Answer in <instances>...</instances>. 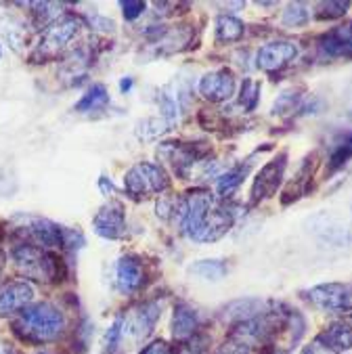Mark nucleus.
<instances>
[{"label": "nucleus", "instance_id": "obj_1", "mask_svg": "<svg viewBox=\"0 0 352 354\" xmlns=\"http://www.w3.org/2000/svg\"><path fill=\"white\" fill-rule=\"evenodd\" d=\"M65 327V319L59 308H55L48 302H40L34 306H28L19 313V319L15 321V331L28 339V342H50L61 335Z\"/></svg>", "mask_w": 352, "mask_h": 354}, {"label": "nucleus", "instance_id": "obj_2", "mask_svg": "<svg viewBox=\"0 0 352 354\" xmlns=\"http://www.w3.org/2000/svg\"><path fill=\"white\" fill-rule=\"evenodd\" d=\"M17 270L34 281H55L59 274V258L34 243H21L13 250Z\"/></svg>", "mask_w": 352, "mask_h": 354}, {"label": "nucleus", "instance_id": "obj_3", "mask_svg": "<svg viewBox=\"0 0 352 354\" xmlns=\"http://www.w3.org/2000/svg\"><path fill=\"white\" fill-rule=\"evenodd\" d=\"M214 207V195L207 189H193L189 191L183 199L176 201L174 207V218L180 225L183 233L189 239H195L197 231L201 229L205 216L210 214V209Z\"/></svg>", "mask_w": 352, "mask_h": 354}, {"label": "nucleus", "instance_id": "obj_4", "mask_svg": "<svg viewBox=\"0 0 352 354\" xmlns=\"http://www.w3.org/2000/svg\"><path fill=\"white\" fill-rule=\"evenodd\" d=\"M168 187H170L168 172L160 164H151V162L134 164L124 176V189L128 191V195H132L136 199L160 195Z\"/></svg>", "mask_w": 352, "mask_h": 354}, {"label": "nucleus", "instance_id": "obj_5", "mask_svg": "<svg viewBox=\"0 0 352 354\" xmlns=\"http://www.w3.org/2000/svg\"><path fill=\"white\" fill-rule=\"evenodd\" d=\"M78 28H80V21L74 15H63V17L53 19L42 32L40 42L36 44L32 53V61L42 63L46 59H55L67 46V42L78 34Z\"/></svg>", "mask_w": 352, "mask_h": 354}, {"label": "nucleus", "instance_id": "obj_6", "mask_svg": "<svg viewBox=\"0 0 352 354\" xmlns=\"http://www.w3.org/2000/svg\"><path fill=\"white\" fill-rule=\"evenodd\" d=\"M308 300L325 313H350L352 288L344 283H323L308 292Z\"/></svg>", "mask_w": 352, "mask_h": 354}, {"label": "nucleus", "instance_id": "obj_7", "mask_svg": "<svg viewBox=\"0 0 352 354\" xmlns=\"http://www.w3.org/2000/svg\"><path fill=\"white\" fill-rule=\"evenodd\" d=\"M286 166H288V153H279L275 160H270L268 164H264L260 168V172L254 178L252 185V201H262L268 199L270 195L277 193V189L284 183V174H286Z\"/></svg>", "mask_w": 352, "mask_h": 354}, {"label": "nucleus", "instance_id": "obj_8", "mask_svg": "<svg viewBox=\"0 0 352 354\" xmlns=\"http://www.w3.org/2000/svg\"><path fill=\"white\" fill-rule=\"evenodd\" d=\"M160 304L158 302H145L136 308H132L126 317H120L122 321V337L130 335L132 339H143L151 333L160 319Z\"/></svg>", "mask_w": 352, "mask_h": 354}, {"label": "nucleus", "instance_id": "obj_9", "mask_svg": "<svg viewBox=\"0 0 352 354\" xmlns=\"http://www.w3.org/2000/svg\"><path fill=\"white\" fill-rule=\"evenodd\" d=\"M298 57V46L288 40H279V42H268L264 44L258 55H256V65L266 74L281 72L284 67H288L292 61Z\"/></svg>", "mask_w": 352, "mask_h": 354}, {"label": "nucleus", "instance_id": "obj_10", "mask_svg": "<svg viewBox=\"0 0 352 354\" xmlns=\"http://www.w3.org/2000/svg\"><path fill=\"white\" fill-rule=\"evenodd\" d=\"M199 95L212 103L229 101L235 93V76L231 69L223 67L216 72H210L199 80Z\"/></svg>", "mask_w": 352, "mask_h": 354}, {"label": "nucleus", "instance_id": "obj_11", "mask_svg": "<svg viewBox=\"0 0 352 354\" xmlns=\"http://www.w3.org/2000/svg\"><path fill=\"white\" fill-rule=\"evenodd\" d=\"M93 229L103 239H122L126 235V221H124V207L118 201H111L103 205L95 218Z\"/></svg>", "mask_w": 352, "mask_h": 354}, {"label": "nucleus", "instance_id": "obj_12", "mask_svg": "<svg viewBox=\"0 0 352 354\" xmlns=\"http://www.w3.org/2000/svg\"><path fill=\"white\" fill-rule=\"evenodd\" d=\"M34 300V290L28 281H11L0 288V317L21 313Z\"/></svg>", "mask_w": 352, "mask_h": 354}, {"label": "nucleus", "instance_id": "obj_13", "mask_svg": "<svg viewBox=\"0 0 352 354\" xmlns=\"http://www.w3.org/2000/svg\"><path fill=\"white\" fill-rule=\"evenodd\" d=\"M205 149H199L195 145H185V143H162L158 147V158L166 164H170L178 174H187V170L201 160Z\"/></svg>", "mask_w": 352, "mask_h": 354}, {"label": "nucleus", "instance_id": "obj_14", "mask_svg": "<svg viewBox=\"0 0 352 354\" xmlns=\"http://www.w3.org/2000/svg\"><path fill=\"white\" fill-rule=\"evenodd\" d=\"M233 227V214L227 209V207H212L210 209V214L205 216L201 229L197 231L195 239L193 241H199V243H210V241H219L221 237H225Z\"/></svg>", "mask_w": 352, "mask_h": 354}, {"label": "nucleus", "instance_id": "obj_15", "mask_svg": "<svg viewBox=\"0 0 352 354\" xmlns=\"http://www.w3.org/2000/svg\"><path fill=\"white\" fill-rule=\"evenodd\" d=\"M319 46L327 57L352 59V21L337 26L319 38Z\"/></svg>", "mask_w": 352, "mask_h": 354}, {"label": "nucleus", "instance_id": "obj_16", "mask_svg": "<svg viewBox=\"0 0 352 354\" xmlns=\"http://www.w3.org/2000/svg\"><path fill=\"white\" fill-rule=\"evenodd\" d=\"M24 235H28L38 248H59L63 245V229L46 218H30L24 227Z\"/></svg>", "mask_w": 352, "mask_h": 354}, {"label": "nucleus", "instance_id": "obj_17", "mask_svg": "<svg viewBox=\"0 0 352 354\" xmlns=\"http://www.w3.org/2000/svg\"><path fill=\"white\" fill-rule=\"evenodd\" d=\"M115 281H118V290L122 294H134L145 281V270H143L140 260L134 256H124L118 262Z\"/></svg>", "mask_w": 352, "mask_h": 354}, {"label": "nucleus", "instance_id": "obj_18", "mask_svg": "<svg viewBox=\"0 0 352 354\" xmlns=\"http://www.w3.org/2000/svg\"><path fill=\"white\" fill-rule=\"evenodd\" d=\"M317 339L331 352H346L352 348V327L348 323H333Z\"/></svg>", "mask_w": 352, "mask_h": 354}, {"label": "nucleus", "instance_id": "obj_19", "mask_svg": "<svg viewBox=\"0 0 352 354\" xmlns=\"http://www.w3.org/2000/svg\"><path fill=\"white\" fill-rule=\"evenodd\" d=\"M199 327V315L187 306V304H178L174 308V317H172V333L178 339L191 337L195 335V329Z\"/></svg>", "mask_w": 352, "mask_h": 354}, {"label": "nucleus", "instance_id": "obj_20", "mask_svg": "<svg viewBox=\"0 0 352 354\" xmlns=\"http://www.w3.org/2000/svg\"><path fill=\"white\" fill-rule=\"evenodd\" d=\"M243 32H246L243 21L233 15H221L216 19V40L219 42H237V40H241Z\"/></svg>", "mask_w": 352, "mask_h": 354}, {"label": "nucleus", "instance_id": "obj_21", "mask_svg": "<svg viewBox=\"0 0 352 354\" xmlns=\"http://www.w3.org/2000/svg\"><path fill=\"white\" fill-rule=\"evenodd\" d=\"M248 172H250V162L237 164L235 168H231L227 174H223V176L219 178V193H221L223 197H231V195L239 189V185L246 180Z\"/></svg>", "mask_w": 352, "mask_h": 354}, {"label": "nucleus", "instance_id": "obj_22", "mask_svg": "<svg viewBox=\"0 0 352 354\" xmlns=\"http://www.w3.org/2000/svg\"><path fill=\"white\" fill-rule=\"evenodd\" d=\"M109 103V95H107V88L103 84H93L86 95H82V99L76 103V111L78 113H86V111H95L103 105Z\"/></svg>", "mask_w": 352, "mask_h": 354}, {"label": "nucleus", "instance_id": "obj_23", "mask_svg": "<svg viewBox=\"0 0 352 354\" xmlns=\"http://www.w3.org/2000/svg\"><path fill=\"white\" fill-rule=\"evenodd\" d=\"M191 272H195L197 277H203V279H210V281H219L227 274V266L223 260H199Z\"/></svg>", "mask_w": 352, "mask_h": 354}, {"label": "nucleus", "instance_id": "obj_24", "mask_svg": "<svg viewBox=\"0 0 352 354\" xmlns=\"http://www.w3.org/2000/svg\"><path fill=\"white\" fill-rule=\"evenodd\" d=\"M168 128H170V124L164 118H147V120H143L138 124L136 134H138V138H143V140H154L160 134H164Z\"/></svg>", "mask_w": 352, "mask_h": 354}, {"label": "nucleus", "instance_id": "obj_25", "mask_svg": "<svg viewBox=\"0 0 352 354\" xmlns=\"http://www.w3.org/2000/svg\"><path fill=\"white\" fill-rule=\"evenodd\" d=\"M311 13L306 11V7L302 3H294L284 11V17H281V24L286 28H302L308 24Z\"/></svg>", "mask_w": 352, "mask_h": 354}, {"label": "nucleus", "instance_id": "obj_26", "mask_svg": "<svg viewBox=\"0 0 352 354\" xmlns=\"http://www.w3.org/2000/svg\"><path fill=\"white\" fill-rule=\"evenodd\" d=\"M350 158H352V132L346 136V140H342V143L333 149V153L329 158V172L344 168Z\"/></svg>", "mask_w": 352, "mask_h": 354}, {"label": "nucleus", "instance_id": "obj_27", "mask_svg": "<svg viewBox=\"0 0 352 354\" xmlns=\"http://www.w3.org/2000/svg\"><path fill=\"white\" fill-rule=\"evenodd\" d=\"M239 101L241 105L246 107V111H254L258 101H260V84L246 78L243 84H241V95H239Z\"/></svg>", "mask_w": 352, "mask_h": 354}, {"label": "nucleus", "instance_id": "obj_28", "mask_svg": "<svg viewBox=\"0 0 352 354\" xmlns=\"http://www.w3.org/2000/svg\"><path fill=\"white\" fill-rule=\"evenodd\" d=\"M350 0H335V3H321L317 17L319 19H340L348 13Z\"/></svg>", "mask_w": 352, "mask_h": 354}, {"label": "nucleus", "instance_id": "obj_29", "mask_svg": "<svg viewBox=\"0 0 352 354\" xmlns=\"http://www.w3.org/2000/svg\"><path fill=\"white\" fill-rule=\"evenodd\" d=\"M205 348V337L201 335H191L180 339V344H176V348L172 350V354H201Z\"/></svg>", "mask_w": 352, "mask_h": 354}, {"label": "nucleus", "instance_id": "obj_30", "mask_svg": "<svg viewBox=\"0 0 352 354\" xmlns=\"http://www.w3.org/2000/svg\"><path fill=\"white\" fill-rule=\"evenodd\" d=\"M216 354H252V346L246 344V342H241V339H237V337H229L216 350Z\"/></svg>", "mask_w": 352, "mask_h": 354}, {"label": "nucleus", "instance_id": "obj_31", "mask_svg": "<svg viewBox=\"0 0 352 354\" xmlns=\"http://www.w3.org/2000/svg\"><path fill=\"white\" fill-rule=\"evenodd\" d=\"M145 9H147V5L140 3V0H124L122 3V11H124L126 19H136L138 15H143Z\"/></svg>", "mask_w": 352, "mask_h": 354}, {"label": "nucleus", "instance_id": "obj_32", "mask_svg": "<svg viewBox=\"0 0 352 354\" xmlns=\"http://www.w3.org/2000/svg\"><path fill=\"white\" fill-rule=\"evenodd\" d=\"M140 354H172V350L168 348L166 342H154L147 348L140 350Z\"/></svg>", "mask_w": 352, "mask_h": 354}, {"label": "nucleus", "instance_id": "obj_33", "mask_svg": "<svg viewBox=\"0 0 352 354\" xmlns=\"http://www.w3.org/2000/svg\"><path fill=\"white\" fill-rule=\"evenodd\" d=\"M300 354H333V352H331L329 348H325L319 339H315V342H313V344H308Z\"/></svg>", "mask_w": 352, "mask_h": 354}, {"label": "nucleus", "instance_id": "obj_34", "mask_svg": "<svg viewBox=\"0 0 352 354\" xmlns=\"http://www.w3.org/2000/svg\"><path fill=\"white\" fill-rule=\"evenodd\" d=\"M99 187H101V191H103L105 195H113V185H111L109 178L101 176V178H99Z\"/></svg>", "mask_w": 352, "mask_h": 354}, {"label": "nucleus", "instance_id": "obj_35", "mask_svg": "<svg viewBox=\"0 0 352 354\" xmlns=\"http://www.w3.org/2000/svg\"><path fill=\"white\" fill-rule=\"evenodd\" d=\"M130 86H132V80H130V78H126V80H122V82H120V88H122L124 93H126V91H130Z\"/></svg>", "mask_w": 352, "mask_h": 354}, {"label": "nucleus", "instance_id": "obj_36", "mask_svg": "<svg viewBox=\"0 0 352 354\" xmlns=\"http://www.w3.org/2000/svg\"><path fill=\"white\" fill-rule=\"evenodd\" d=\"M3 262H5V256L0 254V270H3Z\"/></svg>", "mask_w": 352, "mask_h": 354}]
</instances>
